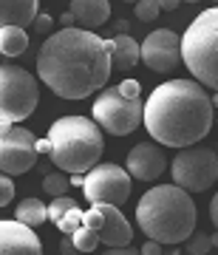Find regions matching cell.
Here are the masks:
<instances>
[{"mask_svg":"<svg viewBox=\"0 0 218 255\" xmlns=\"http://www.w3.org/2000/svg\"><path fill=\"white\" fill-rule=\"evenodd\" d=\"M159 11H162L159 0H142V3H136V6H133V14H136L142 23H153V20L159 17Z\"/></svg>","mask_w":218,"mask_h":255,"instance_id":"cell-23","label":"cell"},{"mask_svg":"<svg viewBox=\"0 0 218 255\" xmlns=\"http://www.w3.org/2000/svg\"><path fill=\"white\" fill-rule=\"evenodd\" d=\"M136 80H122L116 88H105V91L94 100V122L113 136H127L133 133L142 122H145V105L139 97Z\"/></svg>","mask_w":218,"mask_h":255,"instance_id":"cell-6","label":"cell"},{"mask_svg":"<svg viewBox=\"0 0 218 255\" xmlns=\"http://www.w3.org/2000/svg\"><path fill=\"white\" fill-rule=\"evenodd\" d=\"M60 23H63V28H74V23H77V17H74L71 11H65L63 17H57Z\"/></svg>","mask_w":218,"mask_h":255,"instance_id":"cell-32","label":"cell"},{"mask_svg":"<svg viewBox=\"0 0 218 255\" xmlns=\"http://www.w3.org/2000/svg\"><path fill=\"white\" fill-rule=\"evenodd\" d=\"M85 227H94L100 233V241L108 250H119V247H130L133 241V227L130 221L122 216V210L113 204H97V207L85 210Z\"/></svg>","mask_w":218,"mask_h":255,"instance_id":"cell-12","label":"cell"},{"mask_svg":"<svg viewBox=\"0 0 218 255\" xmlns=\"http://www.w3.org/2000/svg\"><path fill=\"white\" fill-rule=\"evenodd\" d=\"M167 167V159H164V150L153 142H142V145L130 147L127 153V173L139 179V182H153L164 173Z\"/></svg>","mask_w":218,"mask_h":255,"instance_id":"cell-13","label":"cell"},{"mask_svg":"<svg viewBox=\"0 0 218 255\" xmlns=\"http://www.w3.org/2000/svg\"><path fill=\"white\" fill-rule=\"evenodd\" d=\"M196 201L190 193L176 184H159L139 199L136 224L147 236V241L159 244H184L196 236Z\"/></svg>","mask_w":218,"mask_h":255,"instance_id":"cell-3","label":"cell"},{"mask_svg":"<svg viewBox=\"0 0 218 255\" xmlns=\"http://www.w3.org/2000/svg\"><path fill=\"white\" fill-rule=\"evenodd\" d=\"M0 17H3V26H14V28L34 26L37 17H40V3L37 0H3L0 3Z\"/></svg>","mask_w":218,"mask_h":255,"instance_id":"cell-16","label":"cell"},{"mask_svg":"<svg viewBox=\"0 0 218 255\" xmlns=\"http://www.w3.org/2000/svg\"><path fill=\"white\" fill-rule=\"evenodd\" d=\"M26 48H28L26 28H14V26H3L0 28V51H3L6 57L26 54Z\"/></svg>","mask_w":218,"mask_h":255,"instance_id":"cell-19","label":"cell"},{"mask_svg":"<svg viewBox=\"0 0 218 255\" xmlns=\"http://www.w3.org/2000/svg\"><path fill=\"white\" fill-rule=\"evenodd\" d=\"M142 255H162V244L159 241H145L142 244Z\"/></svg>","mask_w":218,"mask_h":255,"instance_id":"cell-29","label":"cell"},{"mask_svg":"<svg viewBox=\"0 0 218 255\" xmlns=\"http://www.w3.org/2000/svg\"><path fill=\"white\" fill-rule=\"evenodd\" d=\"M51 26H54V17L46 14V11H40V17H37V23H34V31H37V34H48Z\"/></svg>","mask_w":218,"mask_h":255,"instance_id":"cell-27","label":"cell"},{"mask_svg":"<svg viewBox=\"0 0 218 255\" xmlns=\"http://www.w3.org/2000/svg\"><path fill=\"white\" fill-rule=\"evenodd\" d=\"M184 65L193 80L218 94V6L204 9L182 34Z\"/></svg>","mask_w":218,"mask_h":255,"instance_id":"cell-5","label":"cell"},{"mask_svg":"<svg viewBox=\"0 0 218 255\" xmlns=\"http://www.w3.org/2000/svg\"><path fill=\"white\" fill-rule=\"evenodd\" d=\"M40 159L34 133L23 125L0 122V167L3 176H23Z\"/></svg>","mask_w":218,"mask_h":255,"instance_id":"cell-10","label":"cell"},{"mask_svg":"<svg viewBox=\"0 0 218 255\" xmlns=\"http://www.w3.org/2000/svg\"><path fill=\"white\" fill-rule=\"evenodd\" d=\"M216 122V105L196 80H167L156 85L145 102L147 133L164 147H196Z\"/></svg>","mask_w":218,"mask_h":255,"instance_id":"cell-2","label":"cell"},{"mask_svg":"<svg viewBox=\"0 0 218 255\" xmlns=\"http://www.w3.org/2000/svg\"><path fill=\"white\" fill-rule=\"evenodd\" d=\"M113 71L108 40L85 28H60L37 51V77L60 100H88L105 91Z\"/></svg>","mask_w":218,"mask_h":255,"instance_id":"cell-1","label":"cell"},{"mask_svg":"<svg viewBox=\"0 0 218 255\" xmlns=\"http://www.w3.org/2000/svg\"><path fill=\"white\" fill-rule=\"evenodd\" d=\"M108 48L113 57V65H119V68H133L142 60V46L130 34H113L108 40Z\"/></svg>","mask_w":218,"mask_h":255,"instance_id":"cell-17","label":"cell"},{"mask_svg":"<svg viewBox=\"0 0 218 255\" xmlns=\"http://www.w3.org/2000/svg\"><path fill=\"white\" fill-rule=\"evenodd\" d=\"M71 184L74 187H85V176H71Z\"/></svg>","mask_w":218,"mask_h":255,"instance_id":"cell-36","label":"cell"},{"mask_svg":"<svg viewBox=\"0 0 218 255\" xmlns=\"http://www.w3.org/2000/svg\"><path fill=\"white\" fill-rule=\"evenodd\" d=\"M210 241H213V247H218V233L216 236H210Z\"/></svg>","mask_w":218,"mask_h":255,"instance_id":"cell-37","label":"cell"},{"mask_svg":"<svg viewBox=\"0 0 218 255\" xmlns=\"http://www.w3.org/2000/svg\"><path fill=\"white\" fill-rule=\"evenodd\" d=\"M210 250H213V241H210V236H204V233H196V236L190 238V244H187V253L190 255H207Z\"/></svg>","mask_w":218,"mask_h":255,"instance_id":"cell-25","label":"cell"},{"mask_svg":"<svg viewBox=\"0 0 218 255\" xmlns=\"http://www.w3.org/2000/svg\"><path fill=\"white\" fill-rule=\"evenodd\" d=\"M159 6H162V11H176V9H179V3H176V0H159Z\"/></svg>","mask_w":218,"mask_h":255,"instance_id":"cell-35","label":"cell"},{"mask_svg":"<svg viewBox=\"0 0 218 255\" xmlns=\"http://www.w3.org/2000/svg\"><path fill=\"white\" fill-rule=\"evenodd\" d=\"M71 187V179L65 173H46L43 176V190L51 196V199H63L65 193Z\"/></svg>","mask_w":218,"mask_h":255,"instance_id":"cell-21","label":"cell"},{"mask_svg":"<svg viewBox=\"0 0 218 255\" xmlns=\"http://www.w3.org/2000/svg\"><path fill=\"white\" fill-rule=\"evenodd\" d=\"M170 255H182V253H179V250H173V253H170Z\"/></svg>","mask_w":218,"mask_h":255,"instance_id":"cell-39","label":"cell"},{"mask_svg":"<svg viewBox=\"0 0 218 255\" xmlns=\"http://www.w3.org/2000/svg\"><path fill=\"white\" fill-rule=\"evenodd\" d=\"M130 187H133V176L127 173V167L105 162L85 176L82 193H85V201H91V207H97V204L122 207L130 199Z\"/></svg>","mask_w":218,"mask_h":255,"instance_id":"cell-9","label":"cell"},{"mask_svg":"<svg viewBox=\"0 0 218 255\" xmlns=\"http://www.w3.org/2000/svg\"><path fill=\"white\" fill-rule=\"evenodd\" d=\"M14 221H20V224H26L31 230L40 227V224L48 221V204H43L37 196H28L14 207Z\"/></svg>","mask_w":218,"mask_h":255,"instance_id":"cell-18","label":"cell"},{"mask_svg":"<svg viewBox=\"0 0 218 255\" xmlns=\"http://www.w3.org/2000/svg\"><path fill=\"white\" fill-rule=\"evenodd\" d=\"M210 219H213V224H216V230H218V193L213 196V201H210Z\"/></svg>","mask_w":218,"mask_h":255,"instance_id":"cell-31","label":"cell"},{"mask_svg":"<svg viewBox=\"0 0 218 255\" xmlns=\"http://www.w3.org/2000/svg\"><path fill=\"white\" fill-rule=\"evenodd\" d=\"M37 150H40V156L43 153L51 156V142H48V139H40V142H37Z\"/></svg>","mask_w":218,"mask_h":255,"instance_id":"cell-34","label":"cell"},{"mask_svg":"<svg viewBox=\"0 0 218 255\" xmlns=\"http://www.w3.org/2000/svg\"><path fill=\"white\" fill-rule=\"evenodd\" d=\"M74 241V247H77V250H80V253H94V250H97V244H102L100 241V233H97V230L94 227H85V224H82L80 230H77V233H74V236H68Z\"/></svg>","mask_w":218,"mask_h":255,"instance_id":"cell-20","label":"cell"},{"mask_svg":"<svg viewBox=\"0 0 218 255\" xmlns=\"http://www.w3.org/2000/svg\"><path fill=\"white\" fill-rule=\"evenodd\" d=\"M0 255H43V244L31 227L20 221H0Z\"/></svg>","mask_w":218,"mask_h":255,"instance_id":"cell-14","label":"cell"},{"mask_svg":"<svg viewBox=\"0 0 218 255\" xmlns=\"http://www.w3.org/2000/svg\"><path fill=\"white\" fill-rule=\"evenodd\" d=\"M170 176L173 184L187 190L190 196L210 190L218 179V153L213 147H201V145L179 150V156L170 164Z\"/></svg>","mask_w":218,"mask_h":255,"instance_id":"cell-8","label":"cell"},{"mask_svg":"<svg viewBox=\"0 0 218 255\" xmlns=\"http://www.w3.org/2000/svg\"><path fill=\"white\" fill-rule=\"evenodd\" d=\"M102 255H142V250H133V247H119V250H105Z\"/></svg>","mask_w":218,"mask_h":255,"instance_id":"cell-30","label":"cell"},{"mask_svg":"<svg viewBox=\"0 0 218 255\" xmlns=\"http://www.w3.org/2000/svg\"><path fill=\"white\" fill-rule=\"evenodd\" d=\"M40 102V77L20 65L0 68V122L20 125L37 111Z\"/></svg>","mask_w":218,"mask_h":255,"instance_id":"cell-7","label":"cell"},{"mask_svg":"<svg viewBox=\"0 0 218 255\" xmlns=\"http://www.w3.org/2000/svg\"><path fill=\"white\" fill-rule=\"evenodd\" d=\"M80 253V250H77V247H74V241L68 236L63 238V241H60V255H77Z\"/></svg>","mask_w":218,"mask_h":255,"instance_id":"cell-28","label":"cell"},{"mask_svg":"<svg viewBox=\"0 0 218 255\" xmlns=\"http://www.w3.org/2000/svg\"><path fill=\"white\" fill-rule=\"evenodd\" d=\"M77 17L85 31H97L100 26H105L110 20V3L108 0H74L71 9H68Z\"/></svg>","mask_w":218,"mask_h":255,"instance_id":"cell-15","label":"cell"},{"mask_svg":"<svg viewBox=\"0 0 218 255\" xmlns=\"http://www.w3.org/2000/svg\"><path fill=\"white\" fill-rule=\"evenodd\" d=\"M213 105H216V108H218V94H213Z\"/></svg>","mask_w":218,"mask_h":255,"instance_id":"cell-38","label":"cell"},{"mask_svg":"<svg viewBox=\"0 0 218 255\" xmlns=\"http://www.w3.org/2000/svg\"><path fill=\"white\" fill-rule=\"evenodd\" d=\"M14 201V182H11V176H3L0 179V204L6 207Z\"/></svg>","mask_w":218,"mask_h":255,"instance_id":"cell-26","label":"cell"},{"mask_svg":"<svg viewBox=\"0 0 218 255\" xmlns=\"http://www.w3.org/2000/svg\"><path fill=\"white\" fill-rule=\"evenodd\" d=\"M142 60L150 71L156 74H170L184 63L182 54V37L170 28H156L145 37L142 43Z\"/></svg>","mask_w":218,"mask_h":255,"instance_id":"cell-11","label":"cell"},{"mask_svg":"<svg viewBox=\"0 0 218 255\" xmlns=\"http://www.w3.org/2000/svg\"><path fill=\"white\" fill-rule=\"evenodd\" d=\"M82 224H85V213H82V210H71V213H68V216L57 224V227H60V233H63V236H74Z\"/></svg>","mask_w":218,"mask_h":255,"instance_id":"cell-24","label":"cell"},{"mask_svg":"<svg viewBox=\"0 0 218 255\" xmlns=\"http://www.w3.org/2000/svg\"><path fill=\"white\" fill-rule=\"evenodd\" d=\"M71 210H77L74 199H68V196H63V199H51V204H48V221H51V224H60Z\"/></svg>","mask_w":218,"mask_h":255,"instance_id":"cell-22","label":"cell"},{"mask_svg":"<svg viewBox=\"0 0 218 255\" xmlns=\"http://www.w3.org/2000/svg\"><path fill=\"white\" fill-rule=\"evenodd\" d=\"M127 28H130L127 26V20H122V17L113 20V31H116V34H127Z\"/></svg>","mask_w":218,"mask_h":255,"instance_id":"cell-33","label":"cell"},{"mask_svg":"<svg viewBox=\"0 0 218 255\" xmlns=\"http://www.w3.org/2000/svg\"><path fill=\"white\" fill-rule=\"evenodd\" d=\"M51 142V162L71 176H88L94 167H100L102 150V130L88 117H60L48 128Z\"/></svg>","mask_w":218,"mask_h":255,"instance_id":"cell-4","label":"cell"}]
</instances>
